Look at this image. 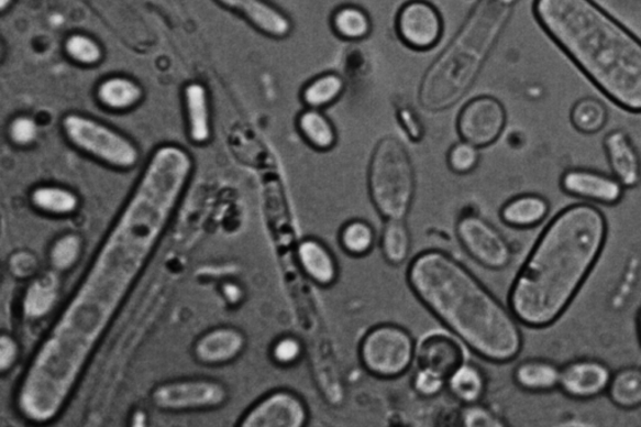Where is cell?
<instances>
[{"mask_svg":"<svg viewBox=\"0 0 641 427\" xmlns=\"http://www.w3.org/2000/svg\"><path fill=\"white\" fill-rule=\"evenodd\" d=\"M195 160L183 145L153 150L92 262L35 348L14 405L26 423L66 410L99 344L147 270L191 184Z\"/></svg>","mask_w":641,"mask_h":427,"instance_id":"1","label":"cell"},{"mask_svg":"<svg viewBox=\"0 0 641 427\" xmlns=\"http://www.w3.org/2000/svg\"><path fill=\"white\" fill-rule=\"evenodd\" d=\"M607 236V218L592 205L568 206L555 216L510 288L517 320L532 329L553 325L588 278Z\"/></svg>","mask_w":641,"mask_h":427,"instance_id":"2","label":"cell"},{"mask_svg":"<svg viewBox=\"0 0 641 427\" xmlns=\"http://www.w3.org/2000/svg\"><path fill=\"white\" fill-rule=\"evenodd\" d=\"M406 283L419 303L477 357L508 363L519 357L517 317L462 262L431 249L415 256Z\"/></svg>","mask_w":641,"mask_h":427,"instance_id":"3","label":"cell"},{"mask_svg":"<svg viewBox=\"0 0 641 427\" xmlns=\"http://www.w3.org/2000/svg\"><path fill=\"white\" fill-rule=\"evenodd\" d=\"M556 47L614 105L641 113V40L595 0H534Z\"/></svg>","mask_w":641,"mask_h":427,"instance_id":"4","label":"cell"},{"mask_svg":"<svg viewBox=\"0 0 641 427\" xmlns=\"http://www.w3.org/2000/svg\"><path fill=\"white\" fill-rule=\"evenodd\" d=\"M508 13L487 2L476 9L421 80L419 102L426 111L444 112L462 101L480 75Z\"/></svg>","mask_w":641,"mask_h":427,"instance_id":"5","label":"cell"},{"mask_svg":"<svg viewBox=\"0 0 641 427\" xmlns=\"http://www.w3.org/2000/svg\"><path fill=\"white\" fill-rule=\"evenodd\" d=\"M369 199L385 221L406 220L417 196V171L408 149L394 135L375 144L367 171Z\"/></svg>","mask_w":641,"mask_h":427,"instance_id":"6","label":"cell"},{"mask_svg":"<svg viewBox=\"0 0 641 427\" xmlns=\"http://www.w3.org/2000/svg\"><path fill=\"white\" fill-rule=\"evenodd\" d=\"M60 131L70 147L108 168L128 172L140 165L137 143L97 118L69 112L62 117Z\"/></svg>","mask_w":641,"mask_h":427,"instance_id":"7","label":"cell"},{"mask_svg":"<svg viewBox=\"0 0 641 427\" xmlns=\"http://www.w3.org/2000/svg\"><path fill=\"white\" fill-rule=\"evenodd\" d=\"M417 341L405 327L391 322L369 329L358 344V360L369 375L380 380L404 376L417 361Z\"/></svg>","mask_w":641,"mask_h":427,"instance_id":"8","label":"cell"},{"mask_svg":"<svg viewBox=\"0 0 641 427\" xmlns=\"http://www.w3.org/2000/svg\"><path fill=\"white\" fill-rule=\"evenodd\" d=\"M150 397L159 412L184 414L215 410L228 404L230 393L219 380L188 377L158 384Z\"/></svg>","mask_w":641,"mask_h":427,"instance_id":"9","label":"cell"},{"mask_svg":"<svg viewBox=\"0 0 641 427\" xmlns=\"http://www.w3.org/2000/svg\"><path fill=\"white\" fill-rule=\"evenodd\" d=\"M463 249L483 267L501 271L510 265L512 250L507 239L484 217L466 214L455 226Z\"/></svg>","mask_w":641,"mask_h":427,"instance_id":"10","label":"cell"},{"mask_svg":"<svg viewBox=\"0 0 641 427\" xmlns=\"http://www.w3.org/2000/svg\"><path fill=\"white\" fill-rule=\"evenodd\" d=\"M508 124V111L500 99L482 95L468 101L456 118L460 140L472 143L478 150L498 142Z\"/></svg>","mask_w":641,"mask_h":427,"instance_id":"11","label":"cell"},{"mask_svg":"<svg viewBox=\"0 0 641 427\" xmlns=\"http://www.w3.org/2000/svg\"><path fill=\"white\" fill-rule=\"evenodd\" d=\"M395 32L405 47L419 53L430 52L444 36V17L429 0H408L396 13Z\"/></svg>","mask_w":641,"mask_h":427,"instance_id":"12","label":"cell"},{"mask_svg":"<svg viewBox=\"0 0 641 427\" xmlns=\"http://www.w3.org/2000/svg\"><path fill=\"white\" fill-rule=\"evenodd\" d=\"M310 408L305 398L288 388L273 390L252 404L240 417L241 427H305Z\"/></svg>","mask_w":641,"mask_h":427,"instance_id":"13","label":"cell"},{"mask_svg":"<svg viewBox=\"0 0 641 427\" xmlns=\"http://www.w3.org/2000/svg\"><path fill=\"white\" fill-rule=\"evenodd\" d=\"M269 40L284 41L295 30L292 18L269 0H214Z\"/></svg>","mask_w":641,"mask_h":427,"instance_id":"14","label":"cell"},{"mask_svg":"<svg viewBox=\"0 0 641 427\" xmlns=\"http://www.w3.org/2000/svg\"><path fill=\"white\" fill-rule=\"evenodd\" d=\"M247 347L245 332L234 326L206 331L194 344V357L206 366H223L237 360Z\"/></svg>","mask_w":641,"mask_h":427,"instance_id":"15","label":"cell"},{"mask_svg":"<svg viewBox=\"0 0 641 427\" xmlns=\"http://www.w3.org/2000/svg\"><path fill=\"white\" fill-rule=\"evenodd\" d=\"M466 362L463 344L451 336L435 333L428 336L418 348V369L447 381Z\"/></svg>","mask_w":641,"mask_h":427,"instance_id":"16","label":"cell"},{"mask_svg":"<svg viewBox=\"0 0 641 427\" xmlns=\"http://www.w3.org/2000/svg\"><path fill=\"white\" fill-rule=\"evenodd\" d=\"M560 186L567 195L605 206L617 205L625 188L616 178L590 169L566 171Z\"/></svg>","mask_w":641,"mask_h":427,"instance_id":"17","label":"cell"},{"mask_svg":"<svg viewBox=\"0 0 641 427\" xmlns=\"http://www.w3.org/2000/svg\"><path fill=\"white\" fill-rule=\"evenodd\" d=\"M611 372L604 363L594 360H579L568 363L560 372L559 387L573 398H593L607 392Z\"/></svg>","mask_w":641,"mask_h":427,"instance_id":"18","label":"cell"},{"mask_svg":"<svg viewBox=\"0 0 641 427\" xmlns=\"http://www.w3.org/2000/svg\"><path fill=\"white\" fill-rule=\"evenodd\" d=\"M297 261L305 276L314 285L329 288L338 283L339 262L327 243L313 236L297 244Z\"/></svg>","mask_w":641,"mask_h":427,"instance_id":"19","label":"cell"},{"mask_svg":"<svg viewBox=\"0 0 641 427\" xmlns=\"http://www.w3.org/2000/svg\"><path fill=\"white\" fill-rule=\"evenodd\" d=\"M183 98L188 140L196 145L209 143L213 134L209 89L202 81H189Z\"/></svg>","mask_w":641,"mask_h":427,"instance_id":"20","label":"cell"},{"mask_svg":"<svg viewBox=\"0 0 641 427\" xmlns=\"http://www.w3.org/2000/svg\"><path fill=\"white\" fill-rule=\"evenodd\" d=\"M609 166L622 187L634 188L641 179V161L633 141L625 131L616 130L604 139Z\"/></svg>","mask_w":641,"mask_h":427,"instance_id":"21","label":"cell"},{"mask_svg":"<svg viewBox=\"0 0 641 427\" xmlns=\"http://www.w3.org/2000/svg\"><path fill=\"white\" fill-rule=\"evenodd\" d=\"M95 98L108 112L128 113L142 103L144 89L130 76L111 75L98 81Z\"/></svg>","mask_w":641,"mask_h":427,"instance_id":"22","label":"cell"},{"mask_svg":"<svg viewBox=\"0 0 641 427\" xmlns=\"http://www.w3.org/2000/svg\"><path fill=\"white\" fill-rule=\"evenodd\" d=\"M296 130L301 140L316 152L327 153L339 143L338 127L327 111L303 108L296 117Z\"/></svg>","mask_w":641,"mask_h":427,"instance_id":"23","label":"cell"},{"mask_svg":"<svg viewBox=\"0 0 641 427\" xmlns=\"http://www.w3.org/2000/svg\"><path fill=\"white\" fill-rule=\"evenodd\" d=\"M60 293L58 272L49 271L31 281L22 298V314L26 320L38 321L57 305Z\"/></svg>","mask_w":641,"mask_h":427,"instance_id":"24","label":"cell"},{"mask_svg":"<svg viewBox=\"0 0 641 427\" xmlns=\"http://www.w3.org/2000/svg\"><path fill=\"white\" fill-rule=\"evenodd\" d=\"M347 81L341 73L327 70L307 80L300 90V102L305 108L327 109L338 105L346 94Z\"/></svg>","mask_w":641,"mask_h":427,"instance_id":"25","label":"cell"},{"mask_svg":"<svg viewBox=\"0 0 641 427\" xmlns=\"http://www.w3.org/2000/svg\"><path fill=\"white\" fill-rule=\"evenodd\" d=\"M330 29L342 42L358 43L373 34V18L364 7L345 3L333 9L330 15Z\"/></svg>","mask_w":641,"mask_h":427,"instance_id":"26","label":"cell"},{"mask_svg":"<svg viewBox=\"0 0 641 427\" xmlns=\"http://www.w3.org/2000/svg\"><path fill=\"white\" fill-rule=\"evenodd\" d=\"M550 205L544 197L534 194L519 195L505 202L500 210L501 221L512 229H534L545 220Z\"/></svg>","mask_w":641,"mask_h":427,"instance_id":"27","label":"cell"},{"mask_svg":"<svg viewBox=\"0 0 641 427\" xmlns=\"http://www.w3.org/2000/svg\"><path fill=\"white\" fill-rule=\"evenodd\" d=\"M30 204L35 211L52 217H68L78 212L80 198L65 186L40 185L30 194Z\"/></svg>","mask_w":641,"mask_h":427,"instance_id":"28","label":"cell"},{"mask_svg":"<svg viewBox=\"0 0 641 427\" xmlns=\"http://www.w3.org/2000/svg\"><path fill=\"white\" fill-rule=\"evenodd\" d=\"M560 370L552 362L527 360L513 371L517 385L529 393L552 392L560 383Z\"/></svg>","mask_w":641,"mask_h":427,"instance_id":"29","label":"cell"},{"mask_svg":"<svg viewBox=\"0 0 641 427\" xmlns=\"http://www.w3.org/2000/svg\"><path fill=\"white\" fill-rule=\"evenodd\" d=\"M450 394L464 405L482 402L486 393V377L482 369L465 362L455 374L447 380Z\"/></svg>","mask_w":641,"mask_h":427,"instance_id":"30","label":"cell"},{"mask_svg":"<svg viewBox=\"0 0 641 427\" xmlns=\"http://www.w3.org/2000/svg\"><path fill=\"white\" fill-rule=\"evenodd\" d=\"M412 247L411 232L405 220L385 221L380 249L384 260L394 267L409 260Z\"/></svg>","mask_w":641,"mask_h":427,"instance_id":"31","label":"cell"},{"mask_svg":"<svg viewBox=\"0 0 641 427\" xmlns=\"http://www.w3.org/2000/svg\"><path fill=\"white\" fill-rule=\"evenodd\" d=\"M339 243L351 258H365L375 248L376 231L374 226L363 218H352L342 225Z\"/></svg>","mask_w":641,"mask_h":427,"instance_id":"32","label":"cell"},{"mask_svg":"<svg viewBox=\"0 0 641 427\" xmlns=\"http://www.w3.org/2000/svg\"><path fill=\"white\" fill-rule=\"evenodd\" d=\"M63 53L75 65L92 68L101 65L104 59V50L101 42L93 35L85 32H74L63 42Z\"/></svg>","mask_w":641,"mask_h":427,"instance_id":"33","label":"cell"},{"mask_svg":"<svg viewBox=\"0 0 641 427\" xmlns=\"http://www.w3.org/2000/svg\"><path fill=\"white\" fill-rule=\"evenodd\" d=\"M610 399L625 410L641 406V369L628 368L611 377L608 387Z\"/></svg>","mask_w":641,"mask_h":427,"instance_id":"34","label":"cell"},{"mask_svg":"<svg viewBox=\"0 0 641 427\" xmlns=\"http://www.w3.org/2000/svg\"><path fill=\"white\" fill-rule=\"evenodd\" d=\"M608 108L597 98L579 99L571 111V122L577 132L597 134L608 123Z\"/></svg>","mask_w":641,"mask_h":427,"instance_id":"35","label":"cell"},{"mask_svg":"<svg viewBox=\"0 0 641 427\" xmlns=\"http://www.w3.org/2000/svg\"><path fill=\"white\" fill-rule=\"evenodd\" d=\"M85 240L77 232H66L53 241L48 252L51 267L63 274L74 269L82 258Z\"/></svg>","mask_w":641,"mask_h":427,"instance_id":"36","label":"cell"},{"mask_svg":"<svg viewBox=\"0 0 641 427\" xmlns=\"http://www.w3.org/2000/svg\"><path fill=\"white\" fill-rule=\"evenodd\" d=\"M480 150L474 144L460 140L447 151L446 162L453 174L458 176L471 175L480 163Z\"/></svg>","mask_w":641,"mask_h":427,"instance_id":"37","label":"cell"},{"mask_svg":"<svg viewBox=\"0 0 641 427\" xmlns=\"http://www.w3.org/2000/svg\"><path fill=\"white\" fill-rule=\"evenodd\" d=\"M7 133L15 147L26 149L38 140L40 125L33 117L20 114L9 122Z\"/></svg>","mask_w":641,"mask_h":427,"instance_id":"38","label":"cell"},{"mask_svg":"<svg viewBox=\"0 0 641 427\" xmlns=\"http://www.w3.org/2000/svg\"><path fill=\"white\" fill-rule=\"evenodd\" d=\"M303 357V343L296 336L286 335L277 339L270 348V359L278 366H294Z\"/></svg>","mask_w":641,"mask_h":427,"instance_id":"39","label":"cell"},{"mask_svg":"<svg viewBox=\"0 0 641 427\" xmlns=\"http://www.w3.org/2000/svg\"><path fill=\"white\" fill-rule=\"evenodd\" d=\"M462 424L465 427H504L505 423L498 415L485 406L466 405L462 413Z\"/></svg>","mask_w":641,"mask_h":427,"instance_id":"40","label":"cell"},{"mask_svg":"<svg viewBox=\"0 0 641 427\" xmlns=\"http://www.w3.org/2000/svg\"><path fill=\"white\" fill-rule=\"evenodd\" d=\"M396 120L411 142L419 143L423 140L426 127H423L420 116L411 106L406 105L397 108Z\"/></svg>","mask_w":641,"mask_h":427,"instance_id":"41","label":"cell"},{"mask_svg":"<svg viewBox=\"0 0 641 427\" xmlns=\"http://www.w3.org/2000/svg\"><path fill=\"white\" fill-rule=\"evenodd\" d=\"M413 388L423 397H435L440 395L447 386V381L431 374V372L418 369L413 376Z\"/></svg>","mask_w":641,"mask_h":427,"instance_id":"42","label":"cell"},{"mask_svg":"<svg viewBox=\"0 0 641 427\" xmlns=\"http://www.w3.org/2000/svg\"><path fill=\"white\" fill-rule=\"evenodd\" d=\"M20 357V347L13 336L3 333L0 336V372L7 374L12 370Z\"/></svg>","mask_w":641,"mask_h":427,"instance_id":"43","label":"cell"},{"mask_svg":"<svg viewBox=\"0 0 641 427\" xmlns=\"http://www.w3.org/2000/svg\"><path fill=\"white\" fill-rule=\"evenodd\" d=\"M221 294L230 306H240L245 299V288L236 281H224L221 285Z\"/></svg>","mask_w":641,"mask_h":427,"instance_id":"44","label":"cell"},{"mask_svg":"<svg viewBox=\"0 0 641 427\" xmlns=\"http://www.w3.org/2000/svg\"><path fill=\"white\" fill-rule=\"evenodd\" d=\"M147 421H148L147 414L144 413V410H142V408H139V410H135L131 416V425L133 427L146 426Z\"/></svg>","mask_w":641,"mask_h":427,"instance_id":"45","label":"cell"},{"mask_svg":"<svg viewBox=\"0 0 641 427\" xmlns=\"http://www.w3.org/2000/svg\"><path fill=\"white\" fill-rule=\"evenodd\" d=\"M14 3V0H0V11L5 13L9 8H11Z\"/></svg>","mask_w":641,"mask_h":427,"instance_id":"46","label":"cell"},{"mask_svg":"<svg viewBox=\"0 0 641 427\" xmlns=\"http://www.w3.org/2000/svg\"><path fill=\"white\" fill-rule=\"evenodd\" d=\"M638 327H639V336H640V342H641V313L639 315V322H638Z\"/></svg>","mask_w":641,"mask_h":427,"instance_id":"47","label":"cell"}]
</instances>
